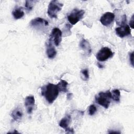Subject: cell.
<instances>
[{
	"label": "cell",
	"mask_w": 134,
	"mask_h": 134,
	"mask_svg": "<svg viewBox=\"0 0 134 134\" xmlns=\"http://www.w3.org/2000/svg\"><path fill=\"white\" fill-rule=\"evenodd\" d=\"M68 85V83L65 80H61L59 83L57 84L58 87L59 92H63L64 93H66L68 92L67 86Z\"/></svg>",
	"instance_id": "cell-16"
},
{
	"label": "cell",
	"mask_w": 134,
	"mask_h": 134,
	"mask_svg": "<svg viewBox=\"0 0 134 134\" xmlns=\"http://www.w3.org/2000/svg\"><path fill=\"white\" fill-rule=\"evenodd\" d=\"M59 90L57 85L49 83L41 88V95L44 96L49 104H52L57 98Z\"/></svg>",
	"instance_id": "cell-1"
},
{
	"label": "cell",
	"mask_w": 134,
	"mask_h": 134,
	"mask_svg": "<svg viewBox=\"0 0 134 134\" xmlns=\"http://www.w3.org/2000/svg\"><path fill=\"white\" fill-rule=\"evenodd\" d=\"M35 104V99L34 96L30 95L26 97L25 99V106L27 109V113L29 114H31L34 106Z\"/></svg>",
	"instance_id": "cell-9"
},
{
	"label": "cell",
	"mask_w": 134,
	"mask_h": 134,
	"mask_svg": "<svg viewBox=\"0 0 134 134\" xmlns=\"http://www.w3.org/2000/svg\"><path fill=\"white\" fill-rule=\"evenodd\" d=\"M115 15L111 12H106L100 18V21L102 24L105 26L110 25L114 21Z\"/></svg>",
	"instance_id": "cell-7"
},
{
	"label": "cell",
	"mask_w": 134,
	"mask_h": 134,
	"mask_svg": "<svg viewBox=\"0 0 134 134\" xmlns=\"http://www.w3.org/2000/svg\"><path fill=\"white\" fill-rule=\"evenodd\" d=\"M109 133H120L119 132H118V131H108Z\"/></svg>",
	"instance_id": "cell-23"
},
{
	"label": "cell",
	"mask_w": 134,
	"mask_h": 134,
	"mask_svg": "<svg viewBox=\"0 0 134 134\" xmlns=\"http://www.w3.org/2000/svg\"><path fill=\"white\" fill-rule=\"evenodd\" d=\"M23 115V113L21 108L18 107H17L15 109H14L11 114L12 117L15 121L20 120L21 119Z\"/></svg>",
	"instance_id": "cell-14"
},
{
	"label": "cell",
	"mask_w": 134,
	"mask_h": 134,
	"mask_svg": "<svg viewBox=\"0 0 134 134\" xmlns=\"http://www.w3.org/2000/svg\"><path fill=\"white\" fill-rule=\"evenodd\" d=\"M34 2H35V1H26L25 6L27 10L30 11L32 9Z\"/></svg>",
	"instance_id": "cell-18"
},
{
	"label": "cell",
	"mask_w": 134,
	"mask_h": 134,
	"mask_svg": "<svg viewBox=\"0 0 134 134\" xmlns=\"http://www.w3.org/2000/svg\"><path fill=\"white\" fill-rule=\"evenodd\" d=\"M129 25H130V27L132 29H133V15L132 16L131 18V19L129 22Z\"/></svg>",
	"instance_id": "cell-22"
},
{
	"label": "cell",
	"mask_w": 134,
	"mask_h": 134,
	"mask_svg": "<svg viewBox=\"0 0 134 134\" xmlns=\"http://www.w3.org/2000/svg\"><path fill=\"white\" fill-rule=\"evenodd\" d=\"M111 95L112 99L117 102H119L120 98V92L119 90L115 89L113 90L111 92Z\"/></svg>",
	"instance_id": "cell-17"
},
{
	"label": "cell",
	"mask_w": 134,
	"mask_h": 134,
	"mask_svg": "<svg viewBox=\"0 0 134 134\" xmlns=\"http://www.w3.org/2000/svg\"><path fill=\"white\" fill-rule=\"evenodd\" d=\"M30 25L34 27L36 26H48L49 25L48 21L43 18H40V17H37L36 18L30 21Z\"/></svg>",
	"instance_id": "cell-10"
},
{
	"label": "cell",
	"mask_w": 134,
	"mask_h": 134,
	"mask_svg": "<svg viewBox=\"0 0 134 134\" xmlns=\"http://www.w3.org/2000/svg\"><path fill=\"white\" fill-rule=\"evenodd\" d=\"M71 121V116L69 115H66L60 121L59 126L61 128L65 129V130L69 128V125Z\"/></svg>",
	"instance_id": "cell-15"
},
{
	"label": "cell",
	"mask_w": 134,
	"mask_h": 134,
	"mask_svg": "<svg viewBox=\"0 0 134 134\" xmlns=\"http://www.w3.org/2000/svg\"><path fill=\"white\" fill-rule=\"evenodd\" d=\"M97 111L96 107L94 105H91L88 108V114L90 116H93Z\"/></svg>",
	"instance_id": "cell-20"
},
{
	"label": "cell",
	"mask_w": 134,
	"mask_h": 134,
	"mask_svg": "<svg viewBox=\"0 0 134 134\" xmlns=\"http://www.w3.org/2000/svg\"><path fill=\"white\" fill-rule=\"evenodd\" d=\"M82 76H83V80H87L89 79V73H88V70L87 69H83L81 71V72Z\"/></svg>",
	"instance_id": "cell-19"
},
{
	"label": "cell",
	"mask_w": 134,
	"mask_h": 134,
	"mask_svg": "<svg viewBox=\"0 0 134 134\" xmlns=\"http://www.w3.org/2000/svg\"><path fill=\"white\" fill-rule=\"evenodd\" d=\"M129 60L132 66H133V52H132L131 53H130Z\"/></svg>",
	"instance_id": "cell-21"
},
{
	"label": "cell",
	"mask_w": 134,
	"mask_h": 134,
	"mask_svg": "<svg viewBox=\"0 0 134 134\" xmlns=\"http://www.w3.org/2000/svg\"><path fill=\"white\" fill-rule=\"evenodd\" d=\"M85 13L84 10L82 9H73L71 13L68 15V19L70 23L73 25L76 24L82 18Z\"/></svg>",
	"instance_id": "cell-4"
},
{
	"label": "cell",
	"mask_w": 134,
	"mask_h": 134,
	"mask_svg": "<svg viewBox=\"0 0 134 134\" xmlns=\"http://www.w3.org/2000/svg\"><path fill=\"white\" fill-rule=\"evenodd\" d=\"M80 46L81 49L84 51V53L86 54H90L92 51V49L90 46V43L84 39H82V40L80 41Z\"/></svg>",
	"instance_id": "cell-12"
},
{
	"label": "cell",
	"mask_w": 134,
	"mask_h": 134,
	"mask_svg": "<svg viewBox=\"0 0 134 134\" xmlns=\"http://www.w3.org/2000/svg\"><path fill=\"white\" fill-rule=\"evenodd\" d=\"M46 51L47 56L49 59H53L56 56L57 51L54 46H53V45L52 44L51 41L50 40L47 43Z\"/></svg>",
	"instance_id": "cell-11"
},
{
	"label": "cell",
	"mask_w": 134,
	"mask_h": 134,
	"mask_svg": "<svg viewBox=\"0 0 134 134\" xmlns=\"http://www.w3.org/2000/svg\"><path fill=\"white\" fill-rule=\"evenodd\" d=\"M113 55L114 53L110 48L108 47H103L97 53L96 57L98 61L103 62L111 58Z\"/></svg>",
	"instance_id": "cell-5"
},
{
	"label": "cell",
	"mask_w": 134,
	"mask_h": 134,
	"mask_svg": "<svg viewBox=\"0 0 134 134\" xmlns=\"http://www.w3.org/2000/svg\"><path fill=\"white\" fill-rule=\"evenodd\" d=\"M111 95L109 91L101 92L95 97L96 102L105 108H108L111 102Z\"/></svg>",
	"instance_id": "cell-2"
},
{
	"label": "cell",
	"mask_w": 134,
	"mask_h": 134,
	"mask_svg": "<svg viewBox=\"0 0 134 134\" xmlns=\"http://www.w3.org/2000/svg\"><path fill=\"white\" fill-rule=\"evenodd\" d=\"M115 31L116 35L120 38H124L131 34L130 27L127 24L122 25L121 26L116 28L115 29Z\"/></svg>",
	"instance_id": "cell-8"
},
{
	"label": "cell",
	"mask_w": 134,
	"mask_h": 134,
	"mask_svg": "<svg viewBox=\"0 0 134 134\" xmlns=\"http://www.w3.org/2000/svg\"><path fill=\"white\" fill-rule=\"evenodd\" d=\"M12 15L15 19L21 18L24 16V12L22 7H16L12 12Z\"/></svg>",
	"instance_id": "cell-13"
},
{
	"label": "cell",
	"mask_w": 134,
	"mask_h": 134,
	"mask_svg": "<svg viewBox=\"0 0 134 134\" xmlns=\"http://www.w3.org/2000/svg\"><path fill=\"white\" fill-rule=\"evenodd\" d=\"M62 32L58 28H54L52 30L50 40L53 41L56 46L60 45L62 41Z\"/></svg>",
	"instance_id": "cell-6"
},
{
	"label": "cell",
	"mask_w": 134,
	"mask_h": 134,
	"mask_svg": "<svg viewBox=\"0 0 134 134\" xmlns=\"http://www.w3.org/2000/svg\"><path fill=\"white\" fill-rule=\"evenodd\" d=\"M63 4L58 1L53 0L51 1L48 5L47 14L51 18H57L58 14L61 11Z\"/></svg>",
	"instance_id": "cell-3"
}]
</instances>
